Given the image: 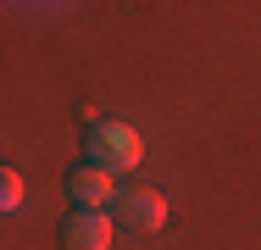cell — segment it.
I'll list each match as a JSON object with an SVG mask.
<instances>
[{"label": "cell", "mask_w": 261, "mask_h": 250, "mask_svg": "<svg viewBox=\"0 0 261 250\" xmlns=\"http://www.w3.org/2000/svg\"><path fill=\"white\" fill-rule=\"evenodd\" d=\"M111 234H117V222H111L106 211L72 206V211L61 217V250H111Z\"/></svg>", "instance_id": "3957f363"}, {"label": "cell", "mask_w": 261, "mask_h": 250, "mask_svg": "<svg viewBox=\"0 0 261 250\" xmlns=\"http://www.w3.org/2000/svg\"><path fill=\"white\" fill-rule=\"evenodd\" d=\"M111 211H117V222L122 228H134V234H156L161 222H167V200L156 195V189H117V200H111Z\"/></svg>", "instance_id": "7a4b0ae2"}, {"label": "cell", "mask_w": 261, "mask_h": 250, "mask_svg": "<svg viewBox=\"0 0 261 250\" xmlns=\"http://www.w3.org/2000/svg\"><path fill=\"white\" fill-rule=\"evenodd\" d=\"M84 145H89V161L106 167V172H128V167H139V161H145V139H139L128 122H117V117L89 122Z\"/></svg>", "instance_id": "6da1fadb"}, {"label": "cell", "mask_w": 261, "mask_h": 250, "mask_svg": "<svg viewBox=\"0 0 261 250\" xmlns=\"http://www.w3.org/2000/svg\"><path fill=\"white\" fill-rule=\"evenodd\" d=\"M67 195H72V206H84V211H106V206L117 200V189H111V172H106V167L84 161V167L67 172Z\"/></svg>", "instance_id": "277c9868"}, {"label": "cell", "mask_w": 261, "mask_h": 250, "mask_svg": "<svg viewBox=\"0 0 261 250\" xmlns=\"http://www.w3.org/2000/svg\"><path fill=\"white\" fill-rule=\"evenodd\" d=\"M22 195H28V189H22V172H17V167H6V172H0V206H6V211H17Z\"/></svg>", "instance_id": "5b68a950"}]
</instances>
